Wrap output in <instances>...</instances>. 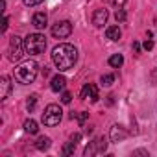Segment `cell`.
<instances>
[{
  "label": "cell",
  "mask_w": 157,
  "mask_h": 157,
  "mask_svg": "<svg viewBox=\"0 0 157 157\" xmlns=\"http://www.w3.org/2000/svg\"><path fill=\"white\" fill-rule=\"evenodd\" d=\"M22 2H24L26 6H30V8H32V6H39L43 0H22Z\"/></svg>",
  "instance_id": "cb8c5ba5"
},
{
  "label": "cell",
  "mask_w": 157,
  "mask_h": 157,
  "mask_svg": "<svg viewBox=\"0 0 157 157\" xmlns=\"http://www.w3.org/2000/svg\"><path fill=\"white\" fill-rule=\"evenodd\" d=\"M72 33V24L68 21H61V22H56L52 26V35L56 39H65Z\"/></svg>",
  "instance_id": "8992f818"
},
{
  "label": "cell",
  "mask_w": 157,
  "mask_h": 157,
  "mask_svg": "<svg viewBox=\"0 0 157 157\" xmlns=\"http://www.w3.org/2000/svg\"><path fill=\"white\" fill-rule=\"evenodd\" d=\"M61 118H63V111H61V107H59L57 104L46 105V109H44V113H43V124H44V126H48V128L57 126V124L61 122Z\"/></svg>",
  "instance_id": "277c9868"
},
{
  "label": "cell",
  "mask_w": 157,
  "mask_h": 157,
  "mask_svg": "<svg viewBox=\"0 0 157 157\" xmlns=\"http://www.w3.org/2000/svg\"><path fill=\"white\" fill-rule=\"evenodd\" d=\"M24 50L30 56H39L46 50V37L41 33H30L24 39Z\"/></svg>",
  "instance_id": "3957f363"
},
{
  "label": "cell",
  "mask_w": 157,
  "mask_h": 157,
  "mask_svg": "<svg viewBox=\"0 0 157 157\" xmlns=\"http://www.w3.org/2000/svg\"><path fill=\"white\" fill-rule=\"evenodd\" d=\"M151 48H153V41L148 37V39L144 41V50H151Z\"/></svg>",
  "instance_id": "d4e9b609"
},
{
  "label": "cell",
  "mask_w": 157,
  "mask_h": 157,
  "mask_svg": "<svg viewBox=\"0 0 157 157\" xmlns=\"http://www.w3.org/2000/svg\"><path fill=\"white\" fill-rule=\"evenodd\" d=\"M22 48H24V43L19 35H13L10 39V48H8V59L10 61H19L22 57Z\"/></svg>",
  "instance_id": "5b68a950"
},
{
  "label": "cell",
  "mask_w": 157,
  "mask_h": 157,
  "mask_svg": "<svg viewBox=\"0 0 157 157\" xmlns=\"http://www.w3.org/2000/svg\"><path fill=\"white\" fill-rule=\"evenodd\" d=\"M24 129H26L28 133H32V135H35V133L39 131V128H37V122H35V120H32V118L24 122Z\"/></svg>",
  "instance_id": "2e32d148"
},
{
  "label": "cell",
  "mask_w": 157,
  "mask_h": 157,
  "mask_svg": "<svg viewBox=\"0 0 157 157\" xmlns=\"http://www.w3.org/2000/svg\"><path fill=\"white\" fill-rule=\"evenodd\" d=\"M80 98H82V100H89V98H91V102H93V104H94V102H98V89H96V85L87 83V85L82 89Z\"/></svg>",
  "instance_id": "52a82bcc"
},
{
  "label": "cell",
  "mask_w": 157,
  "mask_h": 157,
  "mask_svg": "<svg viewBox=\"0 0 157 157\" xmlns=\"http://www.w3.org/2000/svg\"><path fill=\"white\" fill-rule=\"evenodd\" d=\"M70 100H72V94H70V93H65V94H63V98H61V102H63V104H70Z\"/></svg>",
  "instance_id": "484cf974"
},
{
  "label": "cell",
  "mask_w": 157,
  "mask_h": 157,
  "mask_svg": "<svg viewBox=\"0 0 157 157\" xmlns=\"http://www.w3.org/2000/svg\"><path fill=\"white\" fill-rule=\"evenodd\" d=\"M94 153H98V148H96V142L93 140V142H91V144H89V146L85 148V151H83V155H85V157H93Z\"/></svg>",
  "instance_id": "ac0fdd59"
},
{
  "label": "cell",
  "mask_w": 157,
  "mask_h": 157,
  "mask_svg": "<svg viewBox=\"0 0 157 157\" xmlns=\"http://www.w3.org/2000/svg\"><path fill=\"white\" fill-rule=\"evenodd\" d=\"M100 82H102V85L109 87V85H113V82H115V76H113V74H105V76L100 78Z\"/></svg>",
  "instance_id": "44dd1931"
},
{
  "label": "cell",
  "mask_w": 157,
  "mask_h": 157,
  "mask_svg": "<svg viewBox=\"0 0 157 157\" xmlns=\"http://www.w3.org/2000/svg\"><path fill=\"white\" fill-rule=\"evenodd\" d=\"M50 144H52V140H50L48 137H39L37 142H35V148H37L39 151H46V150L50 148Z\"/></svg>",
  "instance_id": "5bb4252c"
},
{
  "label": "cell",
  "mask_w": 157,
  "mask_h": 157,
  "mask_svg": "<svg viewBox=\"0 0 157 157\" xmlns=\"http://www.w3.org/2000/svg\"><path fill=\"white\" fill-rule=\"evenodd\" d=\"M107 19H109V11L107 10H96L94 15H93V24L98 26V28H102L107 22Z\"/></svg>",
  "instance_id": "ba28073f"
},
{
  "label": "cell",
  "mask_w": 157,
  "mask_h": 157,
  "mask_svg": "<svg viewBox=\"0 0 157 157\" xmlns=\"http://www.w3.org/2000/svg\"><path fill=\"white\" fill-rule=\"evenodd\" d=\"M8 22H10V19H8V17H4V22H2V32H6V30H8Z\"/></svg>",
  "instance_id": "4316f807"
},
{
  "label": "cell",
  "mask_w": 157,
  "mask_h": 157,
  "mask_svg": "<svg viewBox=\"0 0 157 157\" xmlns=\"http://www.w3.org/2000/svg\"><path fill=\"white\" fill-rule=\"evenodd\" d=\"M80 139H82V135H80V133H76V135H72V139H70V140L78 142V140H80Z\"/></svg>",
  "instance_id": "83f0119b"
},
{
  "label": "cell",
  "mask_w": 157,
  "mask_h": 157,
  "mask_svg": "<svg viewBox=\"0 0 157 157\" xmlns=\"http://www.w3.org/2000/svg\"><path fill=\"white\" fill-rule=\"evenodd\" d=\"M74 150H76V142L70 140V142H67L63 146V155H70V153H74Z\"/></svg>",
  "instance_id": "ffe728a7"
},
{
  "label": "cell",
  "mask_w": 157,
  "mask_h": 157,
  "mask_svg": "<svg viewBox=\"0 0 157 157\" xmlns=\"http://www.w3.org/2000/svg\"><path fill=\"white\" fill-rule=\"evenodd\" d=\"M48 74H50V68H48V67H44V68H43V76H48Z\"/></svg>",
  "instance_id": "f546056e"
},
{
  "label": "cell",
  "mask_w": 157,
  "mask_h": 157,
  "mask_svg": "<svg viewBox=\"0 0 157 157\" xmlns=\"http://www.w3.org/2000/svg\"><path fill=\"white\" fill-rule=\"evenodd\" d=\"M37 72H39V65L35 61H32V59L22 61L19 67H15V80L24 83V85H28L37 78Z\"/></svg>",
  "instance_id": "7a4b0ae2"
},
{
  "label": "cell",
  "mask_w": 157,
  "mask_h": 157,
  "mask_svg": "<svg viewBox=\"0 0 157 157\" xmlns=\"http://www.w3.org/2000/svg\"><path fill=\"white\" fill-rule=\"evenodd\" d=\"M65 85H67V80H65V76L57 74V76H54V78H52L50 89H52L54 93H59V91H63V89H65Z\"/></svg>",
  "instance_id": "8fae6325"
},
{
  "label": "cell",
  "mask_w": 157,
  "mask_h": 157,
  "mask_svg": "<svg viewBox=\"0 0 157 157\" xmlns=\"http://www.w3.org/2000/svg\"><path fill=\"white\" fill-rule=\"evenodd\" d=\"M94 142H96V148H98V153H104V151L107 150V139H105V137H98V139H96Z\"/></svg>",
  "instance_id": "e0dca14e"
},
{
  "label": "cell",
  "mask_w": 157,
  "mask_h": 157,
  "mask_svg": "<svg viewBox=\"0 0 157 157\" xmlns=\"http://www.w3.org/2000/svg\"><path fill=\"white\" fill-rule=\"evenodd\" d=\"M122 63H124V57H122L120 54H115V56H111V57H109V65H111L113 68L122 67Z\"/></svg>",
  "instance_id": "9a60e30c"
},
{
  "label": "cell",
  "mask_w": 157,
  "mask_h": 157,
  "mask_svg": "<svg viewBox=\"0 0 157 157\" xmlns=\"http://www.w3.org/2000/svg\"><path fill=\"white\" fill-rule=\"evenodd\" d=\"M46 22H48V17H46V13H43V11H37V13L32 17V24H33L37 30H44V28H46Z\"/></svg>",
  "instance_id": "9c48e42d"
},
{
  "label": "cell",
  "mask_w": 157,
  "mask_h": 157,
  "mask_svg": "<svg viewBox=\"0 0 157 157\" xmlns=\"http://www.w3.org/2000/svg\"><path fill=\"white\" fill-rule=\"evenodd\" d=\"M115 19H117L118 22H124V21H126V11H124V10H117V11H115Z\"/></svg>",
  "instance_id": "603a6c76"
},
{
  "label": "cell",
  "mask_w": 157,
  "mask_h": 157,
  "mask_svg": "<svg viewBox=\"0 0 157 157\" xmlns=\"http://www.w3.org/2000/svg\"><path fill=\"white\" fill-rule=\"evenodd\" d=\"M105 35H107V39H111V41H118L120 35H122V32H120L118 26H109V28L105 30Z\"/></svg>",
  "instance_id": "4fadbf2b"
},
{
  "label": "cell",
  "mask_w": 157,
  "mask_h": 157,
  "mask_svg": "<svg viewBox=\"0 0 157 157\" xmlns=\"http://www.w3.org/2000/svg\"><path fill=\"white\" fill-rule=\"evenodd\" d=\"M52 61H54V65H56L61 72L70 70V68L76 65V61H78V50H76L72 44H68V43L57 44V46L52 50Z\"/></svg>",
  "instance_id": "6da1fadb"
},
{
  "label": "cell",
  "mask_w": 157,
  "mask_h": 157,
  "mask_svg": "<svg viewBox=\"0 0 157 157\" xmlns=\"http://www.w3.org/2000/svg\"><path fill=\"white\" fill-rule=\"evenodd\" d=\"M133 50L139 52V50H140V44H139V43H133Z\"/></svg>",
  "instance_id": "f1b7e54d"
},
{
  "label": "cell",
  "mask_w": 157,
  "mask_h": 157,
  "mask_svg": "<svg viewBox=\"0 0 157 157\" xmlns=\"http://www.w3.org/2000/svg\"><path fill=\"white\" fill-rule=\"evenodd\" d=\"M126 129L122 128V126H118V124H115L113 128H111V140L113 142H120V140H124L126 139Z\"/></svg>",
  "instance_id": "7c38bea8"
},
{
  "label": "cell",
  "mask_w": 157,
  "mask_h": 157,
  "mask_svg": "<svg viewBox=\"0 0 157 157\" xmlns=\"http://www.w3.org/2000/svg\"><path fill=\"white\" fill-rule=\"evenodd\" d=\"M37 98H39L37 94H32V96L26 100V107H28V111H33V109H35V105H37Z\"/></svg>",
  "instance_id": "d6986e66"
},
{
  "label": "cell",
  "mask_w": 157,
  "mask_h": 157,
  "mask_svg": "<svg viewBox=\"0 0 157 157\" xmlns=\"http://www.w3.org/2000/svg\"><path fill=\"white\" fill-rule=\"evenodd\" d=\"M11 91V82H10V78L8 76H2L0 78V100H6L8 94Z\"/></svg>",
  "instance_id": "30bf717a"
},
{
  "label": "cell",
  "mask_w": 157,
  "mask_h": 157,
  "mask_svg": "<svg viewBox=\"0 0 157 157\" xmlns=\"http://www.w3.org/2000/svg\"><path fill=\"white\" fill-rule=\"evenodd\" d=\"M76 118H78V124H80V126H83V124H85V120L89 118V113L82 111V113H78V115H76Z\"/></svg>",
  "instance_id": "7402d4cb"
}]
</instances>
